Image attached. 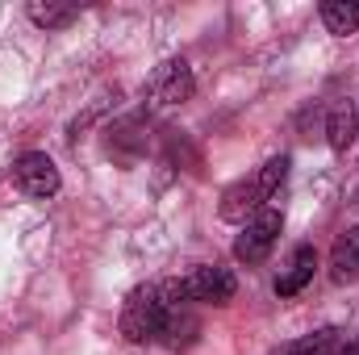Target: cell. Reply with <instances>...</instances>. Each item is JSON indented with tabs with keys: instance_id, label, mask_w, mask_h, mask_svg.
<instances>
[{
	"instance_id": "obj_1",
	"label": "cell",
	"mask_w": 359,
	"mask_h": 355,
	"mask_svg": "<svg viewBox=\"0 0 359 355\" xmlns=\"http://www.w3.org/2000/svg\"><path fill=\"white\" fill-rule=\"evenodd\" d=\"M284 176H288V155H276V159H268L255 176L230 184V188L222 192V217H226V222H243V226H247L259 209H268V201L280 192Z\"/></svg>"
},
{
	"instance_id": "obj_2",
	"label": "cell",
	"mask_w": 359,
	"mask_h": 355,
	"mask_svg": "<svg viewBox=\"0 0 359 355\" xmlns=\"http://www.w3.org/2000/svg\"><path fill=\"white\" fill-rule=\"evenodd\" d=\"M163 318H168L163 280H159V284H138V288L126 297V305H121V335H126L130 343H159Z\"/></svg>"
},
{
	"instance_id": "obj_3",
	"label": "cell",
	"mask_w": 359,
	"mask_h": 355,
	"mask_svg": "<svg viewBox=\"0 0 359 355\" xmlns=\"http://www.w3.org/2000/svg\"><path fill=\"white\" fill-rule=\"evenodd\" d=\"M192 92H196L192 67H188L184 59H168V63H159V67L151 72V80H147V88H142V100H147V109L159 113V109L184 105Z\"/></svg>"
},
{
	"instance_id": "obj_4",
	"label": "cell",
	"mask_w": 359,
	"mask_h": 355,
	"mask_svg": "<svg viewBox=\"0 0 359 355\" xmlns=\"http://www.w3.org/2000/svg\"><path fill=\"white\" fill-rule=\"evenodd\" d=\"M280 230H284V213L280 209H259L247 226H243V234H238V243H234V260L238 264H264L268 260V251L276 247V239H280Z\"/></svg>"
},
{
	"instance_id": "obj_5",
	"label": "cell",
	"mask_w": 359,
	"mask_h": 355,
	"mask_svg": "<svg viewBox=\"0 0 359 355\" xmlns=\"http://www.w3.org/2000/svg\"><path fill=\"white\" fill-rule=\"evenodd\" d=\"M8 180H13L25 196H34V201L55 196L59 184H63V180H59V168H55V159L42 155V151H25V155H17L13 168H8Z\"/></svg>"
},
{
	"instance_id": "obj_6",
	"label": "cell",
	"mask_w": 359,
	"mask_h": 355,
	"mask_svg": "<svg viewBox=\"0 0 359 355\" xmlns=\"http://www.w3.org/2000/svg\"><path fill=\"white\" fill-rule=\"evenodd\" d=\"M238 293V280L230 267H217V264H205L196 267L192 276H184V297L188 301H201V305H230Z\"/></svg>"
},
{
	"instance_id": "obj_7",
	"label": "cell",
	"mask_w": 359,
	"mask_h": 355,
	"mask_svg": "<svg viewBox=\"0 0 359 355\" xmlns=\"http://www.w3.org/2000/svg\"><path fill=\"white\" fill-rule=\"evenodd\" d=\"M104 147H109V155H113V159H121V163H134V159L147 151V130H142V121H138V117H126V121L109 126V138H104Z\"/></svg>"
},
{
	"instance_id": "obj_8",
	"label": "cell",
	"mask_w": 359,
	"mask_h": 355,
	"mask_svg": "<svg viewBox=\"0 0 359 355\" xmlns=\"http://www.w3.org/2000/svg\"><path fill=\"white\" fill-rule=\"evenodd\" d=\"M313 272H318V251H313V247H297L292 260H288V267L276 276V297H297V293L313 280Z\"/></svg>"
},
{
	"instance_id": "obj_9",
	"label": "cell",
	"mask_w": 359,
	"mask_h": 355,
	"mask_svg": "<svg viewBox=\"0 0 359 355\" xmlns=\"http://www.w3.org/2000/svg\"><path fill=\"white\" fill-rule=\"evenodd\" d=\"M330 276H334L339 284L359 280V226L343 230V234L334 239V251H330Z\"/></svg>"
},
{
	"instance_id": "obj_10",
	"label": "cell",
	"mask_w": 359,
	"mask_h": 355,
	"mask_svg": "<svg viewBox=\"0 0 359 355\" xmlns=\"http://www.w3.org/2000/svg\"><path fill=\"white\" fill-rule=\"evenodd\" d=\"M355 134H359V113L351 109V100H339L330 109V117H326V142L334 151H347Z\"/></svg>"
},
{
	"instance_id": "obj_11",
	"label": "cell",
	"mask_w": 359,
	"mask_h": 355,
	"mask_svg": "<svg viewBox=\"0 0 359 355\" xmlns=\"http://www.w3.org/2000/svg\"><path fill=\"white\" fill-rule=\"evenodd\" d=\"M322 21H326L330 34L347 38V34L359 29V4L355 0H326V4H322Z\"/></svg>"
},
{
	"instance_id": "obj_12",
	"label": "cell",
	"mask_w": 359,
	"mask_h": 355,
	"mask_svg": "<svg viewBox=\"0 0 359 355\" xmlns=\"http://www.w3.org/2000/svg\"><path fill=\"white\" fill-rule=\"evenodd\" d=\"M334 351H339V330H334V326L313 330V335H305V339L280 347V355H334Z\"/></svg>"
},
{
	"instance_id": "obj_13",
	"label": "cell",
	"mask_w": 359,
	"mask_h": 355,
	"mask_svg": "<svg viewBox=\"0 0 359 355\" xmlns=\"http://www.w3.org/2000/svg\"><path fill=\"white\" fill-rule=\"evenodd\" d=\"M25 13H29V21H38L42 29H63V25H72V17H76L72 4H42V0H34Z\"/></svg>"
},
{
	"instance_id": "obj_14",
	"label": "cell",
	"mask_w": 359,
	"mask_h": 355,
	"mask_svg": "<svg viewBox=\"0 0 359 355\" xmlns=\"http://www.w3.org/2000/svg\"><path fill=\"white\" fill-rule=\"evenodd\" d=\"M339 355H359V347H355V343H351V347H343V351H339Z\"/></svg>"
}]
</instances>
